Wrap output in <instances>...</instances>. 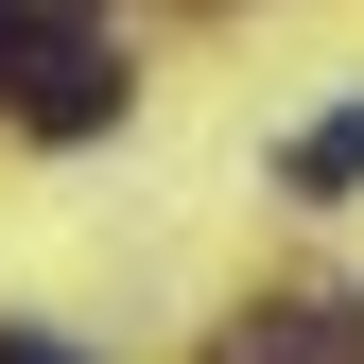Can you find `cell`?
<instances>
[{
    "label": "cell",
    "instance_id": "277c9868",
    "mask_svg": "<svg viewBox=\"0 0 364 364\" xmlns=\"http://www.w3.org/2000/svg\"><path fill=\"white\" fill-rule=\"evenodd\" d=\"M18 53H35V0H0V87H18Z\"/></svg>",
    "mask_w": 364,
    "mask_h": 364
},
{
    "label": "cell",
    "instance_id": "3957f363",
    "mask_svg": "<svg viewBox=\"0 0 364 364\" xmlns=\"http://www.w3.org/2000/svg\"><path fill=\"white\" fill-rule=\"evenodd\" d=\"M295 191H364V105H347V122H312V139H295Z\"/></svg>",
    "mask_w": 364,
    "mask_h": 364
},
{
    "label": "cell",
    "instance_id": "7a4b0ae2",
    "mask_svg": "<svg viewBox=\"0 0 364 364\" xmlns=\"http://www.w3.org/2000/svg\"><path fill=\"white\" fill-rule=\"evenodd\" d=\"M208 364H364V312L347 295H295V312H243Z\"/></svg>",
    "mask_w": 364,
    "mask_h": 364
},
{
    "label": "cell",
    "instance_id": "6da1fadb",
    "mask_svg": "<svg viewBox=\"0 0 364 364\" xmlns=\"http://www.w3.org/2000/svg\"><path fill=\"white\" fill-rule=\"evenodd\" d=\"M18 122H35V139H105V122H122V53L87 35V0L35 18V53H18Z\"/></svg>",
    "mask_w": 364,
    "mask_h": 364
},
{
    "label": "cell",
    "instance_id": "5b68a950",
    "mask_svg": "<svg viewBox=\"0 0 364 364\" xmlns=\"http://www.w3.org/2000/svg\"><path fill=\"white\" fill-rule=\"evenodd\" d=\"M0 364H70V347H53V330H0Z\"/></svg>",
    "mask_w": 364,
    "mask_h": 364
}]
</instances>
